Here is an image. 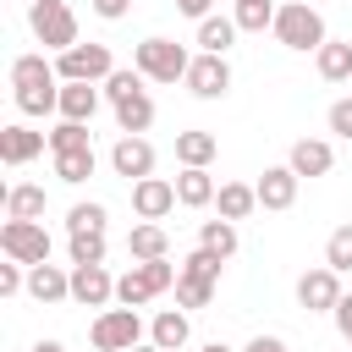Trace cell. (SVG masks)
<instances>
[{
  "label": "cell",
  "instance_id": "obj_16",
  "mask_svg": "<svg viewBox=\"0 0 352 352\" xmlns=\"http://www.w3.org/2000/svg\"><path fill=\"white\" fill-rule=\"evenodd\" d=\"M286 165H292L297 176H330V165H336V148H330L324 138H297Z\"/></svg>",
  "mask_w": 352,
  "mask_h": 352
},
{
  "label": "cell",
  "instance_id": "obj_28",
  "mask_svg": "<svg viewBox=\"0 0 352 352\" xmlns=\"http://www.w3.org/2000/svg\"><path fill=\"white\" fill-rule=\"evenodd\" d=\"M198 248L231 258V253H236V220H204V226H198Z\"/></svg>",
  "mask_w": 352,
  "mask_h": 352
},
{
  "label": "cell",
  "instance_id": "obj_17",
  "mask_svg": "<svg viewBox=\"0 0 352 352\" xmlns=\"http://www.w3.org/2000/svg\"><path fill=\"white\" fill-rule=\"evenodd\" d=\"M214 176H209V165H182V176H176V198H182V209H209L214 204Z\"/></svg>",
  "mask_w": 352,
  "mask_h": 352
},
{
  "label": "cell",
  "instance_id": "obj_22",
  "mask_svg": "<svg viewBox=\"0 0 352 352\" xmlns=\"http://www.w3.org/2000/svg\"><path fill=\"white\" fill-rule=\"evenodd\" d=\"M99 88L94 82H60V121H94Z\"/></svg>",
  "mask_w": 352,
  "mask_h": 352
},
{
  "label": "cell",
  "instance_id": "obj_15",
  "mask_svg": "<svg viewBox=\"0 0 352 352\" xmlns=\"http://www.w3.org/2000/svg\"><path fill=\"white\" fill-rule=\"evenodd\" d=\"M44 143H50V132H33V126H0V160H6V165H28V160H38Z\"/></svg>",
  "mask_w": 352,
  "mask_h": 352
},
{
  "label": "cell",
  "instance_id": "obj_1",
  "mask_svg": "<svg viewBox=\"0 0 352 352\" xmlns=\"http://www.w3.org/2000/svg\"><path fill=\"white\" fill-rule=\"evenodd\" d=\"M11 88H16V110L22 116H50L60 110V72L44 55H16L11 60Z\"/></svg>",
  "mask_w": 352,
  "mask_h": 352
},
{
  "label": "cell",
  "instance_id": "obj_2",
  "mask_svg": "<svg viewBox=\"0 0 352 352\" xmlns=\"http://www.w3.org/2000/svg\"><path fill=\"white\" fill-rule=\"evenodd\" d=\"M176 275H182V264H170V258H138V264H132V270L116 280V302L143 308L148 297L170 292V286H176Z\"/></svg>",
  "mask_w": 352,
  "mask_h": 352
},
{
  "label": "cell",
  "instance_id": "obj_39",
  "mask_svg": "<svg viewBox=\"0 0 352 352\" xmlns=\"http://www.w3.org/2000/svg\"><path fill=\"white\" fill-rule=\"evenodd\" d=\"M330 132L352 143V99H336V104H330Z\"/></svg>",
  "mask_w": 352,
  "mask_h": 352
},
{
  "label": "cell",
  "instance_id": "obj_5",
  "mask_svg": "<svg viewBox=\"0 0 352 352\" xmlns=\"http://www.w3.org/2000/svg\"><path fill=\"white\" fill-rule=\"evenodd\" d=\"M275 38L286 50H319L324 44V16L314 6H302V0H292V6L275 11Z\"/></svg>",
  "mask_w": 352,
  "mask_h": 352
},
{
  "label": "cell",
  "instance_id": "obj_32",
  "mask_svg": "<svg viewBox=\"0 0 352 352\" xmlns=\"http://www.w3.org/2000/svg\"><path fill=\"white\" fill-rule=\"evenodd\" d=\"M72 264H104V231H72Z\"/></svg>",
  "mask_w": 352,
  "mask_h": 352
},
{
  "label": "cell",
  "instance_id": "obj_29",
  "mask_svg": "<svg viewBox=\"0 0 352 352\" xmlns=\"http://www.w3.org/2000/svg\"><path fill=\"white\" fill-rule=\"evenodd\" d=\"M55 176L60 182H88L94 176V148H66V154H55Z\"/></svg>",
  "mask_w": 352,
  "mask_h": 352
},
{
  "label": "cell",
  "instance_id": "obj_19",
  "mask_svg": "<svg viewBox=\"0 0 352 352\" xmlns=\"http://www.w3.org/2000/svg\"><path fill=\"white\" fill-rule=\"evenodd\" d=\"M314 66H319L324 82H352V44L346 38H324L314 50Z\"/></svg>",
  "mask_w": 352,
  "mask_h": 352
},
{
  "label": "cell",
  "instance_id": "obj_12",
  "mask_svg": "<svg viewBox=\"0 0 352 352\" xmlns=\"http://www.w3.org/2000/svg\"><path fill=\"white\" fill-rule=\"evenodd\" d=\"M110 165H116V176H126V182L154 176V148H148V138H143V132H126V138L110 148Z\"/></svg>",
  "mask_w": 352,
  "mask_h": 352
},
{
  "label": "cell",
  "instance_id": "obj_42",
  "mask_svg": "<svg viewBox=\"0 0 352 352\" xmlns=\"http://www.w3.org/2000/svg\"><path fill=\"white\" fill-rule=\"evenodd\" d=\"M242 352H286V341H280V336H253Z\"/></svg>",
  "mask_w": 352,
  "mask_h": 352
},
{
  "label": "cell",
  "instance_id": "obj_36",
  "mask_svg": "<svg viewBox=\"0 0 352 352\" xmlns=\"http://www.w3.org/2000/svg\"><path fill=\"white\" fill-rule=\"evenodd\" d=\"M220 253H209V248H198V253H187L182 258V275H198V280H220Z\"/></svg>",
  "mask_w": 352,
  "mask_h": 352
},
{
  "label": "cell",
  "instance_id": "obj_18",
  "mask_svg": "<svg viewBox=\"0 0 352 352\" xmlns=\"http://www.w3.org/2000/svg\"><path fill=\"white\" fill-rule=\"evenodd\" d=\"M28 297L60 302V297H72V275H66L60 264H28Z\"/></svg>",
  "mask_w": 352,
  "mask_h": 352
},
{
  "label": "cell",
  "instance_id": "obj_35",
  "mask_svg": "<svg viewBox=\"0 0 352 352\" xmlns=\"http://www.w3.org/2000/svg\"><path fill=\"white\" fill-rule=\"evenodd\" d=\"M104 204H72V214H66V231H104Z\"/></svg>",
  "mask_w": 352,
  "mask_h": 352
},
{
  "label": "cell",
  "instance_id": "obj_43",
  "mask_svg": "<svg viewBox=\"0 0 352 352\" xmlns=\"http://www.w3.org/2000/svg\"><path fill=\"white\" fill-rule=\"evenodd\" d=\"M176 6H182V11H187V16H198V22H204V16H209V6H214V0H176Z\"/></svg>",
  "mask_w": 352,
  "mask_h": 352
},
{
  "label": "cell",
  "instance_id": "obj_44",
  "mask_svg": "<svg viewBox=\"0 0 352 352\" xmlns=\"http://www.w3.org/2000/svg\"><path fill=\"white\" fill-rule=\"evenodd\" d=\"M33 352H66V346H60V341H38Z\"/></svg>",
  "mask_w": 352,
  "mask_h": 352
},
{
  "label": "cell",
  "instance_id": "obj_40",
  "mask_svg": "<svg viewBox=\"0 0 352 352\" xmlns=\"http://www.w3.org/2000/svg\"><path fill=\"white\" fill-rule=\"evenodd\" d=\"M94 11H99L104 22H121V16L132 11V0H94Z\"/></svg>",
  "mask_w": 352,
  "mask_h": 352
},
{
  "label": "cell",
  "instance_id": "obj_27",
  "mask_svg": "<svg viewBox=\"0 0 352 352\" xmlns=\"http://www.w3.org/2000/svg\"><path fill=\"white\" fill-rule=\"evenodd\" d=\"M220 154V138L214 132H176V160L182 165H209Z\"/></svg>",
  "mask_w": 352,
  "mask_h": 352
},
{
  "label": "cell",
  "instance_id": "obj_34",
  "mask_svg": "<svg viewBox=\"0 0 352 352\" xmlns=\"http://www.w3.org/2000/svg\"><path fill=\"white\" fill-rule=\"evenodd\" d=\"M214 297V280H198V275H176V302L182 308H204Z\"/></svg>",
  "mask_w": 352,
  "mask_h": 352
},
{
  "label": "cell",
  "instance_id": "obj_7",
  "mask_svg": "<svg viewBox=\"0 0 352 352\" xmlns=\"http://www.w3.org/2000/svg\"><path fill=\"white\" fill-rule=\"evenodd\" d=\"M55 72H60V82H104L116 72V55H110V44H72V50H60Z\"/></svg>",
  "mask_w": 352,
  "mask_h": 352
},
{
  "label": "cell",
  "instance_id": "obj_6",
  "mask_svg": "<svg viewBox=\"0 0 352 352\" xmlns=\"http://www.w3.org/2000/svg\"><path fill=\"white\" fill-rule=\"evenodd\" d=\"M94 352H132L138 341H143V319H138V308H104L99 319H94Z\"/></svg>",
  "mask_w": 352,
  "mask_h": 352
},
{
  "label": "cell",
  "instance_id": "obj_24",
  "mask_svg": "<svg viewBox=\"0 0 352 352\" xmlns=\"http://www.w3.org/2000/svg\"><path fill=\"white\" fill-rule=\"evenodd\" d=\"M126 253H132V258H165V253H170V236H165V226H160V220H143V226H132V236H126Z\"/></svg>",
  "mask_w": 352,
  "mask_h": 352
},
{
  "label": "cell",
  "instance_id": "obj_21",
  "mask_svg": "<svg viewBox=\"0 0 352 352\" xmlns=\"http://www.w3.org/2000/svg\"><path fill=\"white\" fill-rule=\"evenodd\" d=\"M187 336H192V324H187V314H182V308H165V314H154V324H148V341H154V346H165V352H182V346H187Z\"/></svg>",
  "mask_w": 352,
  "mask_h": 352
},
{
  "label": "cell",
  "instance_id": "obj_46",
  "mask_svg": "<svg viewBox=\"0 0 352 352\" xmlns=\"http://www.w3.org/2000/svg\"><path fill=\"white\" fill-rule=\"evenodd\" d=\"M204 352H231V346H220V341H209V346H204Z\"/></svg>",
  "mask_w": 352,
  "mask_h": 352
},
{
  "label": "cell",
  "instance_id": "obj_9",
  "mask_svg": "<svg viewBox=\"0 0 352 352\" xmlns=\"http://www.w3.org/2000/svg\"><path fill=\"white\" fill-rule=\"evenodd\" d=\"M297 302H302L308 314H336V302H341V270H330V264L308 270V275L297 280Z\"/></svg>",
  "mask_w": 352,
  "mask_h": 352
},
{
  "label": "cell",
  "instance_id": "obj_31",
  "mask_svg": "<svg viewBox=\"0 0 352 352\" xmlns=\"http://www.w3.org/2000/svg\"><path fill=\"white\" fill-rule=\"evenodd\" d=\"M66 148H94L88 121H60V126L50 132V154H66Z\"/></svg>",
  "mask_w": 352,
  "mask_h": 352
},
{
  "label": "cell",
  "instance_id": "obj_3",
  "mask_svg": "<svg viewBox=\"0 0 352 352\" xmlns=\"http://www.w3.org/2000/svg\"><path fill=\"white\" fill-rule=\"evenodd\" d=\"M28 28H33V38L44 44V50H72L77 44V11L66 6V0H28Z\"/></svg>",
  "mask_w": 352,
  "mask_h": 352
},
{
  "label": "cell",
  "instance_id": "obj_14",
  "mask_svg": "<svg viewBox=\"0 0 352 352\" xmlns=\"http://www.w3.org/2000/svg\"><path fill=\"white\" fill-rule=\"evenodd\" d=\"M297 182H302V176H297L292 165H270L253 187H258V204H264V209H292V204H297Z\"/></svg>",
  "mask_w": 352,
  "mask_h": 352
},
{
  "label": "cell",
  "instance_id": "obj_45",
  "mask_svg": "<svg viewBox=\"0 0 352 352\" xmlns=\"http://www.w3.org/2000/svg\"><path fill=\"white\" fill-rule=\"evenodd\" d=\"M132 352H165V346H154V341H148V346H143V341H138V346H132Z\"/></svg>",
  "mask_w": 352,
  "mask_h": 352
},
{
  "label": "cell",
  "instance_id": "obj_30",
  "mask_svg": "<svg viewBox=\"0 0 352 352\" xmlns=\"http://www.w3.org/2000/svg\"><path fill=\"white\" fill-rule=\"evenodd\" d=\"M236 28H242V33L275 28V6H270V0H236Z\"/></svg>",
  "mask_w": 352,
  "mask_h": 352
},
{
  "label": "cell",
  "instance_id": "obj_38",
  "mask_svg": "<svg viewBox=\"0 0 352 352\" xmlns=\"http://www.w3.org/2000/svg\"><path fill=\"white\" fill-rule=\"evenodd\" d=\"M16 292H28V275H22V264L11 258V264H0V297H16Z\"/></svg>",
  "mask_w": 352,
  "mask_h": 352
},
{
  "label": "cell",
  "instance_id": "obj_41",
  "mask_svg": "<svg viewBox=\"0 0 352 352\" xmlns=\"http://www.w3.org/2000/svg\"><path fill=\"white\" fill-rule=\"evenodd\" d=\"M336 324H341V336H346V346H352V292H341V302H336Z\"/></svg>",
  "mask_w": 352,
  "mask_h": 352
},
{
  "label": "cell",
  "instance_id": "obj_20",
  "mask_svg": "<svg viewBox=\"0 0 352 352\" xmlns=\"http://www.w3.org/2000/svg\"><path fill=\"white\" fill-rule=\"evenodd\" d=\"M116 126H121V132H148V126H154V99H148L143 88L121 94V99H116Z\"/></svg>",
  "mask_w": 352,
  "mask_h": 352
},
{
  "label": "cell",
  "instance_id": "obj_25",
  "mask_svg": "<svg viewBox=\"0 0 352 352\" xmlns=\"http://www.w3.org/2000/svg\"><path fill=\"white\" fill-rule=\"evenodd\" d=\"M236 16H204L198 22V44H204V55H226L231 44H236Z\"/></svg>",
  "mask_w": 352,
  "mask_h": 352
},
{
  "label": "cell",
  "instance_id": "obj_8",
  "mask_svg": "<svg viewBox=\"0 0 352 352\" xmlns=\"http://www.w3.org/2000/svg\"><path fill=\"white\" fill-rule=\"evenodd\" d=\"M0 248L16 264H50V231H44V220H6L0 226Z\"/></svg>",
  "mask_w": 352,
  "mask_h": 352
},
{
  "label": "cell",
  "instance_id": "obj_37",
  "mask_svg": "<svg viewBox=\"0 0 352 352\" xmlns=\"http://www.w3.org/2000/svg\"><path fill=\"white\" fill-rule=\"evenodd\" d=\"M132 88H143V72H138V66H132V72H121V66H116V72L104 77V99H110V104H116L121 94H132Z\"/></svg>",
  "mask_w": 352,
  "mask_h": 352
},
{
  "label": "cell",
  "instance_id": "obj_13",
  "mask_svg": "<svg viewBox=\"0 0 352 352\" xmlns=\"http://www.w3.org/2000/svg\"><path fill=\"white\" fill-rule=\"evenodd\" d=\"M72 297H77L82 308H104V302L116 297L110 270H104V264H72Z\"/></svg>",
  "mask_w": 352,
  "mask_h": 352
},
{
  "label": "cell",
  "instance_id": "obj_11",
  "mask_svg": "<svg viewBox=\"0 0 352 352\" xmlns=\"http://www.w3.org/2000/svg\"><path fill=\"white\" fill-rule=\"evenodd\" d=\"M176 204H182V198H176V182H165V176L132 182V214H138V220H165Z\"/></svg>",
  "mask_w": 352,
  "mask_h": 352
},
{
  "label": "cell",
  "instance_id": "obj_33",
  "mask_svg": "<svg viewBox=\"0 0 352 352\" xmlns=\"http://www.w3.org/2000/svg\"><path fill=\"white\" fill-rule=\"evenodd\" d=\"M324 264L341 270V275L352 270V226H336V231H330V242H324Z\"/></svg>",
  "mask_w": 352,
  "mask_h": 352
},
{
  "label": "cell",
  "instance_id": "obj_10",
  "mask_svg": "<svg viewBox=\"0 0 352 352\" xmlns=\"http://www.w3.org/2000/svg\"><path fill=\"white\" fill-rule=\"evenodd\" d=\"M182 82L198 99H226L231 94V66H226V55H192V66H187Z\"/></svg>",
  "mask_w": 352,
  "mask_h": 352
},
{
  "label": "cell",
  "instance_id": "obj_26",
  "mask_svg": "<svg viewBox=\"0 0 352 352\" xmlns=\"http://www.w3.org/2000/svg\"><path fill=\"white\" fill-rule=\"evenodd\" d=\"M6 220H44V187L16 182V187L6 192Z\"/></svg>",
  "mask_w": 352,
  "mask_h": 352
},
{
  "label": "cell",
  "instance_id": "obj_4",
  "mask_svg": "<svg viewBox=\"0 0 352 352\" xmlns=\"http://www.w3.org/2000/svg\"><path fill=\"white\" fill-rule=\"evenodd\" d=\"M132 66H138L148 82H176V77H187L192 55H187L176 38H143V44L132 50Z\"/></svg>",
  "mask_w": 352,
  "mask_h": 352
},
{
  "label": "cell",
  "instance_id": "obj_23",
  "mask_svg": "<svg viewBox=\"0 0 352 352\" xmlns=\"http://www.w3.org/2000/svg\"><path fill=\"white\" fill-rule=\"evenodd\" d=\"M214 204H220V220H248V214L258 209V187H248V182H226V187L214 192Z\"/></svg>",
  "mask_w": 352,
  "mask_h": 352
}]
</instances>
